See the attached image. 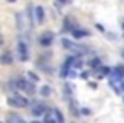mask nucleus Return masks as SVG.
<instances>
[{
    "instance_id": "1",
    "label": "nucleus",
    "mask_w": 124,
    "mask_h": 123,
    "mask_svg": "<svg viewBox=\"0 0 124 123\" xmlns=\"http://www.w3.org/2000/svg\"><path fill=\"white\" fill-rule=\"evenodd\" d=\"M7 103H9V106H12V108H26V106H29L27 97L22 96V94H19V92L10 94V96L7 97Z\"/></svg>"
},
{
    "instance_id": "2",
    "label": "nucleus",
    "mask_w": 124,
    "mask_h": 123,
    "mask_svg": "<svg viewBox=\"0 0 124 123\" xmlns=\"http://www.w3.org/2000/svg\"><path fill=\"white\" fill-rule=\"evenodd\" d=\"M124 79H119V77H116L114 74H110L109 75V84H110V87L117 92V94H121V96H124V82H122Z\"/></svg>"
},
{
    "instance_id": "3",
    "label": "nucleus",
    "mask_w": 124,
    "mask_h": 123,
    "mask_svg": "<svg viewBox=\"0 0 124 123\" xmlns=\"http://www.w3.org/2000/svg\"><path fill=\"white\" fill-rule=\"evenodd\" d=\"M31 113L34 116H43V114H46V106L41 101H34V103H31Z\"/></svg>"
},
{
    "instance_id": "4",
    "label": "nucleus",
    "mask_w": 124,
    "mask_h": 123,
    "mask_svg": "<svg viewBox=\"0 0 124 123\" xmlns=\"http://www.w3.org/2000/svg\"><path fill=\"white\" fill-rule=\"evenodd\" d=\"M16 87L26 91V92H29V94L34 92V84H32V82H27V80H24V79H17V80H16Z\"/></svg>"
},
{
    "instance_id": "5",
    "label": "nucleus",
    "mask_w": 124,
    "mask_h": 123,
    "mask_svg": "<svg viewBox=\"0 0 124 123\" xmlns=\"http://www.w3.org/2000/svg\"><path fill=\"white\" fill-rule=\"evenodd\" d=\"M61 43H63L65 48H68V50H71V51H75V53H83V51H85L83 46H80V45H77V43H73V41H70V39H66V38H63Z\"/></svg>"
},
{
    "instance_id": "6",
    "label": "nucleus",
    "mask_w": 124,
    "mask_h": 123,
    "mask_svg": "<svg viewBox=\"0 0 124 123\" xmlns=\"http://www.w3.org/2000/svg\"><path fill=\"white\" fill-rule=\"evenodd\" d=\"M53 41H54V34H53L51 31H44V33L39 36V45H41V46H49Z\"/></svg>"
},
{
    "instance_id": "7",
    "label": "nucleus",
    "mask_w": 124,
    "mask_h": 123,
    "mask_svg": "<svg viewBox=\"0 0 124 123\" xmlns=\"http://www.w3.org/2000/svg\"><path fill=\"white\" fill-rule=\"evenodd\" d=\"M16 55H17V58H19L21 62H26V60L29 58V57H27V55H29V51H27L26 43H22V41H21V43L17 45V53H16Z\"/></svg>"
},
{
    "instance_id": "8",
    "label": "nucleus",
    "mask_w": 124,
    "mask_h": 123,
    "mask_svg": "<svg viewBox=\"0 0 124 123\" xmlns=\"http://www.w3.org/2000/svg\"><path fill=\"white\" fill-rule=\"evenodd\" d=\"M34 14H36V22L41 24V22L44 21V9H43V7H36V9H34Z\"/></svg>"
},
{
    "instance_id": "9",
    "label": "nucleus",
    "mask_w": 124,
    "mask_h": 123,
    "mask_svg": "<svg viewBox=\"0 0 124 123\" xmlns=\"http://www.w3.org/2000/svg\"><path fill=\"white\" fill-rule=\"evenodd\" d=\"M12 60H14V57H12V53H10V51H5L2 57H0V63H4V65L12 63Z\"/></svg>"
},
{
    "instance_id": "10",
    "label": "nucleus",
    "mask_w": 124,
    "mask_h": 123,
    "mask_svg": "<svg viewBox=\"0 0 124 123\" xmlns=\"http://www.w3.org/2000/svg\"><path fill=\"white\" fill-rule=\"evenodd\" d=\"M71 36H73L75 39H80V38L88 36V33H87V31H83V29H77V28H75V29L71 31Z\"/></svg>"
},
{
    "instance_id": "11",
    "label": "nucleus",
    "mask_w": 124,
    "mask_h": 123,
    "mask_svg": "<svg viewBox=\"0 0 124 123\" xmlns=\"http://www.w3.org/2000/svg\"><path fill=\"white\" fill-rule=\"evenodd\" d=\"M110 74H114V75L119 77V79H124V67H122V65H117V67H114V70H112Z\"/></svg>"
},
{
    "instance_id": "12",
    "label": "nucleus",
    "mask_w": 124,
    "mask_h": 123,
    "mask_svg": "<svg viewBox=\"0 0 124 123\" xmlns=\"http://www.w3.org/2000/svg\"><path fill=\"white\" fill-rule=\"evenodd\" d=\"M44 123H56L54 111H51V113H46V114H44Z\"/></svg>"
},
{
    "instance_id": "13",
    "label": "nucleus",
    "mask_w": 124,
    "mask_h": 123,
    "mask_svg": "<svg viewBox=\"0 0 124 123\" xmlns=\"http://www.w3.org/2000/svg\"><path fill=\"white\" fill-rule=\"evenodd\" d=\"M9 123H24V120L19 118L17 114H10V116H9Z\"/></svg>"
},
{
    "instance_id": "14",
    "label": "nucleus",
    "mask_w": 124,
    "mask_h": 123,
    "mask_svg": "<svg viewBox=\"0 0 124 123\" xmlns=\"http://www.w3.org/2000/svg\"><path fill=\"white\" fill-rule=\"evenodd\" d=\"M53 111H54V116H56L58 123H65V120H63V114H61V111H60V109H53Z\"/></svg>"
},
{
    "instance_id": "15",
    "label": "nucleus",
    "mask_w": 124,
    "mask_h": 123,
    "mask_svg": "<svg viewBox=\"0 0 124 123\" xmlns=\"http://www.w3.org/2000/svg\"><path fill=\"white\" fill-rule=\"evenodd\" d=\"M41 94H43L44 97H48V96L51 94V89H49L48 85H43V87H41Z\"/></svg>"
},
{
    "instance_id": "16",
    "label": "nucleus",
    "mask_w": 124,
    "mask_h": 123,
    "mask_svg": "<svg viewBox=\"0 0 124 123\" xmlns=\"http://www.w3.org/2000/svg\"><path fill=\"white\" fill-rule=\"evenodd\" d=\"M27 77H29L31 80H34V82H38V80H39V79H38V75H36V74H32V72H29V74H27Z\"/></svg>"
},
{
    "instance_id": "17",
    "label": "nucleus",
    "mask_w": 124,
    "mask_h": 123,
    "mask_svg": "<svg viewBox=\"0 0 124 123\" xmlns=\"http://www.w3.org/2000/svg\"><path fill=\"white\" fill-rule=\"evenodd\" d=\"M99 65H100V60H99V58H95V60H92V67H93V68H97Z\"/></svg>"
},
{
    "instance_id": "18",
    "label": "nucleus",
    "mask_w": 124,
    "mask_h": 123,
    "mask_svg": "<svg viewBox=\"0 0 124 123\" xmlns=\"http://www.w3.org/2000/svg\"><path fill=\"white\" fill-rule=\"evenodd\" d=\"M58 2H61V4H66V2H68V0H58Z\"/></svg>"
},
{
    "instance_id": "19",
    "label": "nucleus",
    "mask_w": 124,
    "mask_h": 123,
    "mask_svg": "<svg viewBox=\"0 0 124 123\" xmlns=\"http://www.w3.org/2000/svg\"><path fill=\"white\" fill-rule=\"evenodd\" d=\"M2 43H4V39H2V38H0V45H2Z\"/></svg>"
},
{
    "instance_id": "20",
    "label": "nucleus",
    "mask_w": 124,
    "mask_h": 123,
    "mask_svg": "<svg viewBox=\"0 0 124 123\" xmlns=\"http://www.w3.org/2000/svg\"><path fill=\"white\" fill-rule=\"evenodd\" d=\"M7 2H16V0H7Z\"/></svg>"
},
{
    "instance_id": "21",
    "label": "nucleus",
    "mask_w": 124,
    "mask_h": 123,
    "mask_svg": "<svg viewBox=\"0 0 124 123\" xmlns=\"http://www.w3.org/2000/svg\"><path fill=\"white\" fill-rule=\"evenodd\" d=\"M32 123H39V121H32Z\"/></svg>"
}]
</instances>
